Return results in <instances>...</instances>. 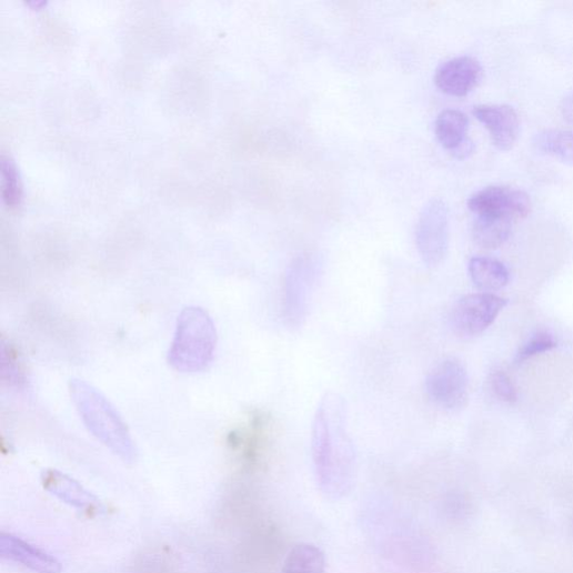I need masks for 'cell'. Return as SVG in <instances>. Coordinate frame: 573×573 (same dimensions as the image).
<instances>
[{"label":"cell","mask_w":573,"mask_h":573,"mask_svg":"<svg viewBox=\"0 0 573 573\" xmlns=\"http://www.w3.org/2000/svg\"><path fill=\"white\" fill-rule=\"evenodd\" d=\"M475 215H489L512 221L526 218L532 210L527 193L520 189L502 185L487 187L473 194L468 202Z\"/></svg>","instance_id":"ba28073f"},{"label":"cell","mask_w":573,"mask_h":573,"mask_svg":"<svg viewBox=\"0 0 573 573\" xmlns=\"http://www.w3.org/2000/svg\"><path fill=\"white\" fill-rule=\"evenodd\" d=\"M0 168H2L3 177V200L9 208L17 209L22 203V188L18 169L14 162L6 157L2 158Z\"/></svg>","instance_id":"ac0fdd59"},{"label":"cell","mask_w":573,"mask_h":573,"mask_svg":"<svg viewBox=\"0 0 573 573\" xmlns=\"http://www.w3.org/2000/svg\"><path fill=\"white\" fill-rule=\"evenodd\" d=\"M560 111L562 117L573 124V89L564 94L560 102Z\"/></svg>","instance_id":"44dd1931"},{"label":"cell","mask_w":573,"mask_h":573,"mask_svg":"<svg viewBox=\"0 0 573 573\" xmlns=\"http://www.w3.org/2000/svg\"><path fill=\"white\" fill-rule=\"evenodd\" d=\"M476 119L489 130L493 145L501 152L511 151L520 137V118L507 104H481L473 109Z\"/></svg>","instance_id":"9c48e42d"},{"label":"cell","mask_w":573,"mask_h":573,"mask_svg":"<svg viewBox=\"0 0 573 573\" xmlns=\"http://www.w3.org/2000/svg\"><path fill=\"white\" fill-rule=\"evenodd\" d=\"M415 244L422 261L436 267L450 248V210L442 199L430 200L422 209L415 227Z\"/></svg>","instance_id":"5b68a950"},{"label":"cell","mask_w":573,"mask_h":573,"mask_svg":"<svg viewBox=\"0 0 573 573\" xmlns=\"http://www.w3.org/2000/svg\"><path fill=\"white\" fill-rule=\"evenodd\" d=\"M426 396L444 410L462 408L469 396V374L464 364L448 359L430 371L424 381Z\"/></svg>","instance_id":"8992f818"},{"label":"cell","mask_w":573,"mask_h":573,"mask_svg":"<svg viewBox=\"0 0 573 573\" xmlns=\"http://www.w3.org/2000/svg\"><path fill=\"white\" fill-rule=\"evenodd\" d=\"M70 393L89 432L124 463H133L137 460L135 445L112 403L83 380H71Z\"/></svg>","instance_id":"7a4b0ae2"},{"label":"cell","mask_w":573,"mask_h":573,"mask_svg":"<svg viewBox=\"0 0 573 573\" xmlns=\"http://www.w3.org/2000/svg\"><path fill=\"white\" fill-rule=\"evenodd\" d=\"M512 220L499 217L476 215L472 225L474 242L485 250L502 247L512 232Z\"/></svg>","instance_id":"2e32d148"},{"label":"cell","mask_w":573,"mask_h":573,"mask_svg":"<svg viewBox=\"0 0 573 573\" xmlns=\"http://www.w3.org/2000/svg\"><path fill=\"white\" fill-rule=\"evenodd\" d=\"M217 342V330L210 315L201 308H187L178 320L169 363L181 373L203 372L213 362Z\"/></svg>","instance_id":"3957f363"},{"label":"cell","mask_w":573,"mask_h":573,"mask_svg":"<svg viewBox=\"0 0 573 573\" xmlns=\"http://www.w3.org/2000/svg\"><path fill=\"white\" fill-rule=\"evenodd\" d=\"M469 117L456 109L442 111L435 123V132L439 141L452 155L471 140L469 137Z\"/></svg>","instance_id":"4fadbf2b"},{"label":"cell","mask_w":573,"mask_h":573,"mask_svg":"<svg viewBox=\"0 0 573 573\" xmlns=\"http://www.w3.org/2000/svg\"><path fill=\"white\" fill-rule=\"evenodd\" d=\"M469 272L480 291L496 292L509 283L510 273L504 263L489 257H474L470 260Z\"/></svg>","instance_id":"5bb4252c"},{"label":"cell","mask_w":573,"mask_h":573,"mask_svg":"<svg viewBox=\"0 0 573 573\" xmlns=\"http://www.w3.org/2000/svg\"><path fill=\"white\" fill-rule=\"evenodd\" d=\"M556 346L553 336L546 332H539L519 351L515 361L524 362L539 354L549 352Z\"/></svg>","instance_id":"d6986e66"},{"label":"cell","mask_w":573,"mask_h":573,"mask_svg":"<svg viewBox=\"0 0 573 573\" xmlns=\"http://www.w3.org/2000/svg\"><path fill=\"white\" fill-rule=\"evenodd\" d=\"M321 261L316 255L296 258L285 272L283 285V312L291 328H300L308 318Z\"/></svg>","instance_id":"277c9868"},{"label":"cell","mask_w":573,"mask_h":573,"mask_svg":"<svg viewBox=\"0 0 573 573\" xmlns=\"http://www.w3.org/2000/svg\"><path fill=\"white\" fill-rule=\"evenodd\" d=\"M0 554L36 573H61V562L47 551L11 533L0 536Z\"/></svg>","instance_id":"7c38bea8"},{"label":"cell","mask_w":573,"mask_h":573,"mask_svg":"<svg viewBox=\"0 0 573 573\" xmlns=\"http://www.w3.org/2000/svg\"><path fill=\"white\" fill-rule=\"evenodd\" d=\"M27 6L32 10L40 11L48 6V2H46V0H32V2H28Z\"/></svg>","instance_id":"7402d4cb"},{"label":"cell","mask_w":573,"mask_h":573,"mask_svg":"<svg viewBox=\"0 0 573 573\" xmlns=\"http://www.w3.org/2000/svg\"><path fill=\"white\" fill-rule=\"evenodd\" d=\"M490 388L504 402L514 403L517 400L516 389L512 380L503 371H495L491 374Z\"/></svg>","instance_id":"ffe728a7"},{"label":"cell","mask_w":573,"mask_h":573,"mask_svg":"<svg viewBox=\"0 0 573 573\" xmlns=\"http://www.w3.org/2000/svg\"><path fill=\"white\" fill-rule=\"evenodd\" d=\"M507 305V301L493 294H472L461 299L453 308L450 323L453 331L471 338L486 331Z\"/></svg>","instance_id":"52a82bcc"},{"label":"cell","mask_w":573,"mask_h":573,"mask_svg":"<svg viewBox=\"0 0 573 573\" xmlns=\"http://www.w3.org/2000/svg\"><path fill=\"white\" fill-rule=\"evenodd\" d=\"M326 560L323 551L313 544L295 545L286 555L280 573H325Z\"/></svg>","instance_id":"e0dca14e"},{"label":"cell","mask_w":573,"mask_h":573,"mask_svg":"<svg viewBox=\"0 0 573 573\" xmlns=\"http://www.w3.org/2000/svg\"><path fill=\"white\" fill-rule=\"evenodd\" d=\"M534 150L573 167V129H545L533 138Z\"/></svg>","instance_id":"9a60e30c"},{"label":"cell","mask_w":573,"mask_h":573,"mask_svg":"<svg viewBox=\"0 0 573 573\" xmlns=\"http://www.w3.org/2000/svg\"><path fill=\"white\" fill-rule=\"evenodd\" d=\"M312 458L321 492L334 501L346 497L355 484L358 459L348 429L346 401L336 392L325 393L318 405Z\"/></svg>","instance_id":"6da1fadb"},{"label":"cell","mask_w":573,"mask_h":573,"mask_svg":"<svg viewBox=\"0 0 573 573\" xmlns=\"http://www.w3.org/2000/svg\"><path fill=\"white\" fill-rule=\"evenodd\" d=\"M482 78L483 68L476 59L459 57L439 67L435 73V83L442 92L462 98L476 89Z\"/></svg>","instance_id":"30bf717a"},{"label":"cell","mask_w":573,"mask_h":573,"mask_svg":"<svg viewBox=\"0 0 573 573\" xmlns=\"http://www.w3.org/2000/svg\"><path fill=\"white\" fill-rule=\"evenodd\" d=\"M42 485L47 492L62 503L89 516L99 515L104 511L103 504L94 494L86 490L78 481L60 471H44L42 474Z\"/></svg>","instance_id":"8fae6325"}]
</instances>
